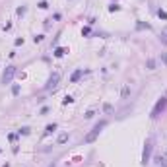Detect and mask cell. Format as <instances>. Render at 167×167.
<instances>
[{
  "instance_id": "cell-1",
  "label": "cell",
  "mask_w": 167,
  "mask_h": 167,
  "mask_svg": "<svg viewBox=\"0 0 167 167\" xmlns=\"http://www.w3.org/2000/svg\"><path fill=\"white\" fill-rule=\"evenodd\" d=\"M105 124H107V123H105V121H101V123H97V124H95V126H93V128H91V132H88V134H86V136H84V142H86V144H89V142H93V140H95V138L99 136L101 128H103Z\"/></svg>"
},
{
  "instance_id": "cell-2",
  "label": "cell",
  "mask_w": 167,
  "mask_h": 167,
  "mask_svg": "<svg viewBox=\"0 0 167 167\" xmlns=\"http://www.w3.org/2000/svg\"><path fill=\"white\" fill-rule=\"evenodd\" d=\"M154 138H152V136H150V138H148V140H146V144H144V152H142V163H148V161H150V156H152V148H154Z\"/></svg>"
},
{
  "instance_id": "cell-3",
  "label": "cell",
  "mask_w": 167,
  "mask_h": 167,
  "mask_svg": "<svg viewBox=\"0 0 167 167\" xmlns=\"http://www.w3.org/2000/svg\"><path fill=\"white\" fill-rule=\"evenodd\" d=\"M16 76V66H6V70L2 72V84L6 86V84H10L12 80Z\"/></svg>"
},
{
  "instance_id": "cell-4",
  "label": "cell",
  "mask_w": 167,
  "mask_h": 167,
  "mask_svg": "<svg viewBox=\"0 0 167 167\" xmlns=\"http://www.w3.org/2000/svg\"><path fill=\"white\" fill-rule=\"evenodd\" d=\"M58 80H60V74H58V72L51 74V76H49V80H47V84H45V89H53V88H56Z\"/></svg>"
},
{
  "instance_id": "cell-5",
  "label": "cell",
  "mask_w": 167,
  "mask_h": 167,
  "mask_svg": "<svg viewBox=\"0 0 167 167\" xmlns=\"http://www.w3.org/2000/svg\"><path fill=\"white\" fill-rule=\"evenodd\" d=\"M167 105V97H161V99L156 103V107H154V111H152V119H156L157 115H159V111H163Z\"/></svg>"
},
{
  "instance_id": "cell-6",
  "label": "cell",
  "mask_w": 167,
  "mask_h": 167,
  "mask_svg": "<svg viewBox=\"0 0 167 167\" xmlns=\"http://www.w3.org/2000/svg\"><path fill=\"white\" fill-rule=\"evenodd\" d=\"M156 163H157V167H167V157L165 156H157Z\"/></svg>"
},
{
  "instance_id": "cell-7",
  "label": "cell",
  "mask_w": 167,
  "mask_h": 167,
  "mask_svg": "<svg viewBox=\"0 0 167 167\" xmlns=\"http://www.w3.org/2000/svg\"><path fill=\"white\" fill-rule=\"evenodd\" d=\"M82 74H84V70L80 68V70H76L74 74H72V78H70V82H78L80 78H82Z\"/></svg>"
},
{
  "instance_id": "cell-8",
  "label": "cell",
  "mask_w": 167,
  "mask_h": 167,
  "mask_svg": "<svg viewBox=\"0 0 167 167\" xmlns=\"http://www.w3.org/2000/svg\"><path fill=\"white\" fill-rule=\"evenodd\" d=\"M56 130V124L53 123V124H49V126H47V128H45V132H43V136H49V134H53Z\"/></svg>"
},
{
  "instance_id": "cell-9",
  "label": "cell",
  "mask_w": 167,
  "mask_h": 167,
  "mask_svg": "<svg viewBox=\"0 0 167 167\" xmlns=\"http://www.w3.org/2000/svg\"><path fill=\"white\" fill-rule=\"evenodd\" d=\"M66 140H68V132H62V134H58V138H56V142H58V144H64Z\"/></svg>"
},
{
  "instance_id": "cell-10",
  "label": "cell",
  "mask_w": 167,
  "mask_h": 167,
  "mask_svg": "<svg viewBox=\"0 0 167 167\" xmlns=\"http://www.w3.org/2000/svg\"><path fill=\"white\" fill-rule=\"evenodd\" d=\"M156 60H154V58H150V60H146V68H150V70H154V68H156Z\"/></svg>"
},
{
  "instance_id": "cell-11",
  "label": "cell",
  "mask_w": 167,
  "mask_h": 167,
  "mask_svg": "<svg viewBox=\"0 0 167 167\" xmlns=\"http://www.w3.org/2000/svg\"><path fill=\"white\" fill-rule=\"evenodd\" d=\"M159 39H161V43H163V45H167V27L161 31V37H159Z\"/></svg>"
},
{
  "instance_id": "cell-12",
  "label": "cell",
  "mask_w": 167,
  "mask_h": 167,
  "mask_svg": "<svg viewBox=\"0 0 167 167\" xmlns=\"http://www.w3.org/2000/svg\"><path fill=\"white\" fill-rule=\"evenodd\" d=\"M64 53H66V49H62V47H58V49H56V51H55V56H62V55H64Z\"/></svg>"
},
{
  "instance_id": "cell-13",
  "label": "cell",
  "mask_w": 167,
  "mask_h": 167,
  "mask_svg": "<svg viewBox=\"0 0 167 167\" xmlns=\"http://www.w3.org/2000/svg\"><path fill=\"white\" fill-rule=\"evenodd\" d=\"M103 111H105V113H111L113 111V105H111V103H105V105H103Z\"/></svg>"
},
{
  "instance_id": "cell-14",
  "label": "cell",
  "mask_w": 167,
  "mask_h": 167,
  "mask_svg": "<svg viewBox=\"0 0 167 167\" xmlns=\"http://www.w3.org/2000/svg\"><path fill=\"white\" fill-rule=\"evenodd\" d=\"M128 93H130V88L124 86V88H123V97H128Z\"/></svg>"
},
{
  "instance_id": "cell-15",
  "label": "cell",
  "mask_w": 167,
  "mask_h": 167,
  "mask_svg": "<svg viewBox=\"0 0 167 167\" xmlns=\"http://www.w3.org/2000/svg\"><path fill=\"white\" fill-rule=\"evenodd\" d=\"M157 16H159V18H161V20H167V14L163 10H157Z\"/></svg>"
},
{
  "instance_id": "cell-16",
  "label": "cell",
  "mask_w": 167,
  "mask_h": 167,
  "mask_svg": "<svg viewBox=\"0 0 167 167\" xmlns=\"http://www.w3.org/2000/svg\"><path fill=\"white\" fill-rule=\"evenodd\" d=\"M72 101H74V99H72L70 95H66V97H64V101H62V103H64V105H68V103H72Z\"/></svg>"
},
{
  "instance_id": "cell-17",
  "label": "cell",
  "mask_w": 167,
  "mask_h": 167,
  "mask_svg": "<svg viewBox=\"0 0 167 167\" xmlns=\"http://www.w3.org/2000/svg\"><path fill=\"white\" fill-rule=\"evenodd\" d=\"M12 93L18 95V93H20V86H14V88H12Z\"/></svg>"
},
{
  "instance_id": "cell-18",
  "label": "cell",
  "mask_w": 167,
  "mask_h": 167,
  "mask_svg": "<svg viewBox=\"0 0 167 167\" xmlns=\"http://www.w3.org/2000/svg\"><path fill=\"white\" fill-rule=\"evenodd\" d=\"M161 60H163V64L167 66V53H161Z\"/></svg>"
},
{
  "instance_id": "cell-19",
  "label": "cell",
  "mask_w": 167,
  "mask_h": 167,
  "mask_svg": "<svg viewBox=\"0 0 167 167\" xmlns=\"http://www.w3.org/2000/svg\"><path fill=\"white\" fill-rule=\"evenodd\" d=\"M47 6H49V4H47V2H45V0H43V2H39V8H43V10H45V8H47Z\"/></svg>"
},
{
  "instance_id": "cell-20",
  "label": "cell",
  "mask_w": 167,
  "mask_h": 167,
  "mask_svg": "<svg viewBox=\"0 0 167 167\" xmlns=\"http://www.w3.org/2000/svg\"><path fill=\"white\" fill-rule=\"evenodd\" d=\"M93 115H95V113H93V111H88V113H86V119H91Z\"/></svg>"
},
{
  "instance_id": "cell-21",
  "label": "cell",
  "mask_w": 167,
  "mask_h": 167,
  "mask_svg": "<svg viewBox=\"0 0 167 167\" xmlns=\"http://www.w3.org/2000/svg\"><path fill=\"white\" fill-rule=\"evenodd\" d=\"M165 157H167V150H165Z\"/></svg>"
},
{
  "instance_id": "cell-22",
  "label": "cell",
  "mask_w": 167,
  "mask_h": 167,
  "mask_svg": "<svg viewBox=\"0 0 167 167\" xmlns=\"http://www.w3.org/2000/svg\"><path fill=\"white\" fill-rule=\"evenodd\" d=\"M51 167H55V163H53V165H51Z\"/></svg>"
}]
</instances>
